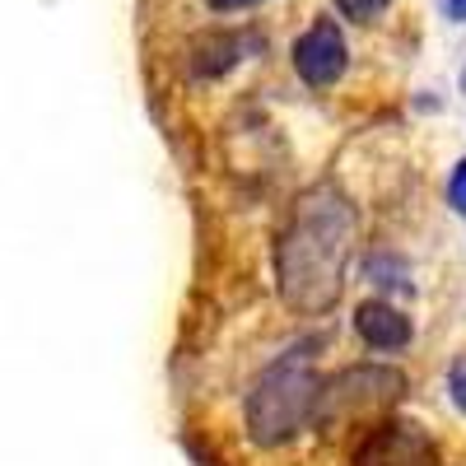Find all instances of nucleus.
<instances>
[{"mask_svg": "<svg viewBox=\"0 0 466 466\" xmlns=\"http://www.w3.org/2000/svg\"><path fill=\"white\" fill-rule=\"evenodd\" d=\"M243 47H257V43H252V37H228V33L201 37V43H197V56H191V70H197L201 80H210V75H219V70H228V66H238V61H243Z\"/></svg>", "mask_w": 466, "mask_h": 466, "instance_id": "0eeeda50", "label": "nucleus"}, {"mask_svg": "<svg viewBox=\"0 0 466 466\" xmlns=\"http://www.w3.org/2000/svg\"><path fill=\"white\" fill-rule=\"evenodd\" d=\"M345 61H350V47H345V33L336 19H318V24H308V33H299L294 70L308 89H331L345 75Z\"/></svg>", "mask_w": 466, "mask_h": 466, "instance_id": "20e7f679", "label": "nucleus"}, {"mask_svg": "<svg viewBox=\"0 0 466 466\" xmlns=\"http://www.w3.org/2000/svg\"><path fill=\"white\" fill-rule=\"evenodd\" d=\"M252 5H261V0H210L215 15H238V10H252Z\"/></svg>", "mask_w": 466, "mask_h": 466, "instance_id": "9b49d317", "label": "nucleus"}, {"mask_svg": "<svg viewBox=\"0 0 466 466\" xmlns=\"http://www.w3.org/2000/svg\"><path fill=\"white\" fill-rule=\"evenodd\" d=\"M448 206L457 215H466V159H457L452 173H448Z\"/></svg>", "mask_w": 466, "mask_h": 466, "instance_id": "9d476101", "label": "nucleus"}, {"mask_svg": "<svg viewBox=\"0 0 466 466\" xmlns=\"http://www.w3.org/2000/svg\"><path fill=\"white\" fill-rule=\"evenodd\" d=\"M360 238V215L350 197L331 182L308 187L294 201L289 224L276 238V294L285 308L318 318L345 294L350 257Z\"/></svg>", "mask_w": 466, "mask_h": 466, "instance_id": "f257e3e1", "label": "nucleus"}, {"mask_svg": "<svg viewBox=\"0 0 466 466\" xmlns=\"http://www.w3.org/2000/svg\"><path fill=\"white\" fill-rule=\"evenodd\" d=\"M331 5H336L345 19H355V24H373L387 5H392V0H331Z\"/></svg>", "mask_w": 466, "mask_h": 466, "instance_id": "6e6552de", "label": "nucleus"}, {"mask_svg": "<svg viewBox=\"0 0 466 466\" xmlns=\"http://www.w3.org/2000/svg\"><path fill=\"white\" fill-rule=\"evenodd\" d=\"M448 397H452V406L466 415V355H457V360L448 364Z\"/></svg>", "mask_w": 466, "mask_h": 466, "instance_id": "1a4fd4ad", "label": "nucleus"}, {"mask_svg": "<svg viewBox=\"0 0 466 466\" xmlns=\"http://www.w3.org/2000/svg\"><path fill=\"white\" fill-rule=\"evenodd\" d=\"M448 19L466 24V0H448Z\"/></svg>", "mask_w": 466, "mask_h": 466, "instance_id": "f8f14e48", "label": "nucleus"}, {"mask_svg": "<svg viewBox=\"0 0 466 466\" xmlns=\"http://www.w3.org/2000/svg\"><path fill=\"white\" fill-rule=\"evenodd\" d=\"M318 369L313 350L294 345L289 355H280L248 392V434L257 448H285L289 439L303 434V424L318 410Z\"/></svg>", "mask_w": 466, "mask_h": 466, "instance_id": "f03ea898", "label": "nucleus"}, {"mask_svg": "<svg viewBox=\"0 0 466 466\" xmlns=\"http://www.w3.org/2000/svg\"><path fill=\"white\" fill-rule=\"evenodd\" d=\"M401 392H406V378L397 369L360 364V369H345L331 382H322L313 420L322 424V430H331V424H340V420H360V415L387 410L392 401H401Z\"/></svg>", "mask_w": 466, "mask_h": 466, "instance_id": "7ed1b4c3", "label": "nucleus"}, {"mask_svg": "<svg viewBox=\"0 0 466 466\" xmlns=\"http://www.w3.org/2000/svg\"><path fill=\"white\" fill-rule=\"evenodd\" d=\"M355 466H430V443L410 424H382L373 439L360 448Z\"/></svg>", "mask_w": 466, "mask_h": 466, "instance_id": "39448f33", "label": "nucleus"}, {"mask_svg": "<svg viewBox=\"0 0 466 466\" xmlns=\"http://www.w3.org/2000/svg\"><path fill=\"white\" fill-rule=\"evenodd\" d=\"M355 331L369 350H378V355H392V350H406L410 345V318L401 313V308L382 303V299H369L355 308Z\"/></svg>", "mask_w": 466, "mask_h": 466, "instance_id": "423d86ee", "label": "nucleus"}]
</instances>
